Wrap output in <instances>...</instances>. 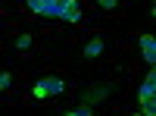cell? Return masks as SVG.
<instances>
[{"label":"cell","mask_w":156,"mask_h":116,"mask_svg":"<svg viewBox=\"0 0 156 116\" xmlns=\"http://www.w3.org/2000/svg\"><path fill=\"white\" fill-rule=\"evenodd\" d=\"M97 3H100V6H103V9H112V6H115V3H119V0H97Z\"/></svg>","instance_id":"obj_11"},{"label":"cell","mask_w":156,"mask_h":116,"mask_svg":"<svg viewBox=\"0 0 156 116\" xmlns=\"http://www.w3.org/2000/svg\"><path fill=\"white\" fill-rule=\"evenodd\" d=\"M140 50H144V60L150 66H156V38L153 35H140Z\"/></svg>","instance_id":"obj_3"},{"label":"cell","mask_w":156,"mask_h":116,"mask_svg":"<svg viewBox=\"0 0 156 116\" xmlns=\"http://www.w3.org/2000/svg\"><path fill=\"white\" fill-rule=\"evenodd\" d=\"M153 16H156V6H153Z\"/></svg>","instance_id":"obj_13"},{"label":"cell","mask_w":156,"mask_h":116,"mask_svg":"<svg viewBox=\"0 0 156 116\" xmlns=\"http://www.w3.org/2000/svg\"><path fill=\"white\" fill-rule=\"evenodd\" d=\"M59 19H66V22H78V19H81V6H78V0H66V3H62V16Z\"/></svg>","instance_id":"obj_4"},{"label":"cell","mask_w":156,"mask_h":116,"mask_svg":"<svg viewBox=\"0 0 156 116\" xmlns=\"http://www.w3.org/2000/svg\"><path fill=\"white\" fill-rule=\"evenodd\" d=\"M62 91H66V82H62L59 75H47V79L34 82V88H31V94H34L37 100H44V97H56V94H62Z\"/></svg>","instance_id":"obj_1"},{"label":"cell","mask_w":156,"mask_h":116,"mask_svg":"<svg viewBox=\"0 0 156 116\" xmlns=\"http://www.w3.org/2000/svg\"><path fill=\"white\" fill-rule=\"evenodd\" d=\"M100 50H103V41H100V38H94V41L84 47V57H87V60H94V57H100Z\"/></svg>","instance_id":"obj_6"},{"label":"cell","mask_w":156,"mask_h":116,"mask_svg":"<svg viewBox=\"0 0 156 116\" xmlns=\"http://www.w3.org/2000/svg\"><path fill=\"white\" fill-rule=\"evenodd\" d=\"M25 3H28L37 16H62V3H66V0H25Z\"/></svg>","instance_id":"obj_2"},{"label":"cell","mask_w":156,"mask_h":116,"mask_svg":"<svg viewBox=\"0 0 156 116\" xmlns=\"http://www.w3.org/2000/svg\"><path fill=\"white\" fill-rule=\"evenodd\" d=\"M137 116H147V113H144V110H140V113H137Z\"/></svg>","instance_id":"obj_12"},{"label":"cell","mask_w":156,"mask_h":116,"mask_svg":"<svg viewBox=\"0 0 156 116\" xmlns=\"http://www.w3.org/2000/svg\"><path fill=\"white\" fill-rule=\"evenodd\" d=\"M140 110H144L147 116H156V94L147 97V100H140Z\"/></svg>","instance_id":"obj_7"},{"label":"cell","mask_w":156,"mask_h":116,"mask_svg":"<svg viewBox=\"0 0 156 116\" xmlns=\"http://www.w3.org/2000/svg\"><path fill=\"white\" fill-rule=\"evenodd\" d=\"M156 94V66L150 69V75L144 79V85H140V100H147V97H153Z\"/></svg>","instance_id":"obj_5"},{"label":"cell","mask_w":156,"mask_h":116,"mask_svg":"<svg viewBox=\"0 0 156 116\" xmlns=\"http://www.w3.org/2000/svg\"><path fill=\"white\" fill-rule=\"evenodd\" d=\"M66 116H94V113H90V110H87V107H78V110H69V113H66Z\"/></svg>","instance_id":"obj_9"},{"label":"cell","mask_w":156,"mask_h":116,"mask_svg":"<svg viewBox=\"0 0 156 116\" xmlns=\"http://www.w3.org/2000/svg\"><path fill=\"white\" fill-rule=\"evenodd\" d=\"M9 85H12V75L3 72V75H0V88H9Z\"/></svg>","instance_id":"obj_10"},{"label":"cell","mask_w":156,"mask_h":116,"mask_svg":"<svg viewBox=\"0 0 156 116\" xmlns=\"http://www.w3.org/2000/svg\"><path fill=\"white\" fill-rule=\"evenodd\" d=\"M16 47H19V50H28V47H31V38H28V35H19V38H16Z\"/></svg>","instance_id":"obj_8"},{"label":"cell","mask_w":156,"mask_h":116,"mask_svg":"<svg viewBox=\"0 0 156 116\" xmlns=\"http://www.w3.org/2000/svg\"><path fill=\"white\" fill-rule=\"evenodd\" d=\"M153 6H156V0H153Z\"/></svg>","instance_id":"obj_14"}]
</instances>
